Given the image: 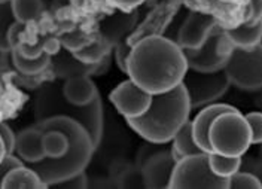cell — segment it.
<instances>
[{"instance_id": "20", "label": "cell", "mask_w": 262, "mask_h": 189, "mask_svg": "<svg viewBox=\"0 0 262 189\" xmlns=\"http://www.w3.org/2000/svg\"><path fill=\"white\" fill-rule=\"evenodd\" d=\"M171 142H173L171 152H173V155H174L176 159L203 152L195 143L194 134H192V122H189V121L176 133V136L173 137Z\"/></svg>"}, {"instance_id": "7", "label": "cell", "mask_w": 262, "mask_h": 189, "mask_svg": "<svg viewBox=\"0 0 262 189\" xmlns=\"http://www.w3.org/2000/svg\"><path fill=\"white\" fill-rule=\"evenodd\" d=\"M182 83L189 97L191 109L212 104L222 98L231 87L225 69L217 72H198L188 67Z\"/></svg>"}, {"instance_id": "36", "label": "cell", "mask_w": 262, "mask_h": 189, "mask_svg": "<svg viewBox=\"0 0 262 189\" xmlns=\"http://www.w3.org/2000/svg\"><path fill=\"white\" fill-rule=\"evenodd\" d=\"M6 155H8V152H6V148H5V144H3L2 139H0V161L6 157Z\"/></svg>"}, {"instance_id": "13", "label": "cell", "mask_w": 262, "mask_h": 189, "mask_svg": "<svg viewBox=\"0 0 262 189\" xmlns=\"http://www.w3.org/2000/svg\"><path fill=\"white\" fill-rule=\"evenodd\" d=\"M51 63L54 67V72L58 78L69 79L73 76H90V75H96L100 73L98 64H88L81 61L79 58L75 57L73 52L67 51V49H60L54 57H51Z\"/></svg>"}, {"instance_id": "16", "label": "cell", "mask_w": 262, "mask_h": 189, "mask_svg": "<svg viewBox=\"0 0 262 189\" xmlns=\"http://www.w3.org/2000/svg\"><path fill=\"white\" fill-rule=\"evenodd\" d=\"M43 131L39 128L32 127L27 130H23L16 136L15 152L19 159H23L26 164H34L42 159H45V151H43Z\"/></svg>"}, {"instance_id": "5", "label": "cell", "mask_w": 262, "mask_h": 189, "mask_svg": "<svg viewBox=\"0 0 262 189\" xmlns=\"http://www.w3.org/2000/svg\"><path fill=\"white\" fill-rule=\"evenodd\" d=\"M212 152L227 157H243L252 144L249 122L238 109L225 112L214 118L209 130Z\"/></svg>"}, {"instance_id": "37", "label": "cell", "mask_w": 262, "mask_h": 189, "mask_svg": "<svg viewBox=\"0 0 262 189\" xmlns=\"http://www.w3.org/2000/svg\"><path fill=\"white\" fill-rule=\"evenodd\" d=\"M221 2H227V3H235V2H238V0H221Z\"/></svg>"}, {"instance_id": "18", "label": "cell", "mask_w": 262, "mask_h": 189, "mask_svg": "<svg viewBox=\"0 0 262 189\" xmlns=\"http://www.w3.org/2000/svg\"><path fill=\"white\" fill-rule=\"evenodd\" d=\"M232 45L243 49H250L262 42V18L256 23H243L234 29L225 30Z\"/></svg>"}, {"instance_id": "14", "label": "cell", "mask_w": 262, "mask_h": 189, "mask_svg": "<svg viewBox=\"0 0 262 189\" xmlns=\"http://www.w3.org/2000/svg\"><path fill=\"white\" fill-rule=\"evenodd\" d=\"M231 111H237V109L229 104H207L196 115L195 119L192 121V134H194V139H195L198 148L203 152L212 154V146L209 142V130H210V125L214 121V118L219 116L221 113Z\"/></svg>"}, {"instance_id": "30", "label": "cell", "mask_w": 262, "mask_h": 189, "mask_svg": "<svg viewBox=\"0 0 262 189\" xmlns=\"http://www.w3.org/2000/svg\"><path fill=\"white\" fill-rule=\"evenodd\" d=\"M246 119L249 122L252 131V144H261L262 143V112H250L246 115Z\"/></svg>"}, {"instance_id": "6", "label": "cell", "mask_w": 262, "mask_h": 189, "mask_svg": "<svg viewBox=\"0 0 262 189\" xmlns=\"http://www.w3.org/2000/svg\"><path fill=\"white\" fill-rule=\"evenodd\" d=\"M170 188L229 189V179L219 177L213 173L209 162V154L200 152L178 159L171 176Z\"/></svg>"}, {"instance_id": "19", "label": "cell", "mask_w": 262, "mask_h": 189, "mask_svg": "<svg viewBox=\"0 0 262 189\" xmlns=\"http://www.w3.org/2000/svg\"><path fill=\"white\" fill-rule=\"evenodd\" d=\"M3 189H42L47 185L30 165L23 164L12 169L3 180Z\"/></svg>"}, {"instance_id": "22", "label": "cell", "mask_w": 262, "mask_h": 189, "mask_svg": "<svg viewBox=\"0 0 262 189\" xmlns=\"http://www.w3.org/2000/svg\"><path fill=\"white\" fill-rule=\"evenodd\" d=\"M112 48L114 47L107 40L98 37L97 40H93L90 45H86L85 48H82V49L73 52V54H75L76 58H79L83 63L98 64L106 60V57H107V54L111 52Z\"/></svg>"}, {"instance_id": "15", "label": "cell", "mask_w": 262, "mask_h": 189, "mask_svg": "<svg viewBox=\"0 0 262 189\" xmlns=\"http://www.w3.org/2000/svg\"><path fill=\"white\" fill-rule=\"evenodd\" d=\"M137 18H139V14L136 11L107 16L100 24V33L98 34L101 39L107 40L112 47H115L122 39L130 37L133 29L137 24Z\"/></svg>"}, {"instance_id": "1", "label": "cell", "mask_w": 262, "mask_h": 189, "mask_svg": "<svg viewBox=\"0 0 262 189\" xmlns=\"http://www.w3.org/2000/svg\"><path fill=\"white\" fill-rule=\"evenodd\" d=\"M188 70L183 49L161 34L147 36L131 47L125 73L140 88L160 94L178 87Z\"/></svg>"}, {"instance_id": "12", "label": "cell", "mask_w": 262, "mask_h": 189, "mask_svg": "<svg viewBox=\"0 0 262 189\" xmlns=\"http://www.w3.org/2000/svg\"><path fill=\"white\" fill-rule=\"evenodd\" d=\"M222 29L216 26L207 40L196 49H183L188 67L198 72H217L225 69L228 58H224L217 52V40Z\"/></svg>"}, {"instance_id": "26", "label": "cell", "mask_w": 262, "mask_h": 189, "mask_svg": "<svg viewBox=\"0 0 262 189\" xmlns=\"http://www.w3.org/2000/svg\"><path fill=\"white\" fill-rule=\"evenodd\" d=\"M171 15H173V8H171V6H163V8L157 9V12H154L152 15L147 18L146 23L143 24V29L139 30V32H136L134 36H137V39L134 40V44H136L137 40L143 39V37L158 34L157 30L161 29Z\"/></svg>"}, {"instance_id": "8", "label": "cell", "mask_w": 262, "mask_h": 189, "mask_svg": "<svg viewBox=\"0 0 262 189\" xmlns=\"http://www.w3.org/2000/svg\"><path fill=\"white\" fill-rule=\"evenodd\" d=\"M231 85L256 91L262 88V42L250 49L234 47L225 66Z\"/></svg>"}, {"instance_id": "3", "label": "cell", "mask_w": 262, "mask_h": 189, "mask_svg": "<svg viewBox=\"0 0 262 189\" xmlns=\"http://www.w3.org/2000/svg\"><path fill=\"white\" fill-rule=\"evenodd\" d=\"M191 103L180 82L170 91L152 95L150 106L142 116L127 119L134 133L152 144L173 140L176 133L189 121Z\"/></svg>"}, {"instance_id": "2", "label": "cell", "mask_w": 262, "mask_h": 189, "mask_svg": "<svg viewBox=\"0 0 262 189\" xmlns=\"http://www.w3.org/2000/svg\"><path fill=\"white\" fill-rule=\"evenodd\" d=\"M34 127L40 131L60 130L69 137V149L63 157L45 158L39 162L27 164L40 176L47 188H52L54 185L66 179L85 172L96 151L93 137L85 127L78 121L66 116H54L42 122H37Z\"/></svg>"}, {"instance_id": "11", "label": "cell", "mask_w": 262, "mask_h": 189, "mask_svg": "<svg viewBox=\"0 0 262 189\" xmlns=\"http://www.w3.org/2000/svg\"><path fill=\"white\" fill-rule=\"evenodd\" d=\"M217 19L210 14L192 11L189 12L180 26L178 33V44L182 49H196L200 48L216 29Z\"/></svg>"}, {"instance_id": "33", "label": "cell", "mask_w": 262, "mask_h": 189, "mask_svg": "<svg viewBox=\"0 0 262 189\" xmlns=\"http://www.w3.org/2000/svg\"><path fill=\"white\" fill-rule=\"evenodd\" d=\"M88 186V179L85 176V172L83 173L76 174L70 179H66L63 182L54 185L52 188H75V189H83Z\"/></svg>"}, {"instance_id": "38", "label": "cell", "mask_w": 262, "mask_h": 189, "mask_svg": "<svg viewBox=\"0 0 262 189\" xmlns=\"http://www.w3.org/2000/svg\"><path fill=\"white\" fill-rule=\"evenodd\" d=\"M6 2H11V0H0V3H6Z\"/></svg>"}, {"instance_id": "27", "label": "cell", "mask_w": 262, "mask_h": 189, "mask_svg": "<svg viewBox=\"0 0 262 189\" xmlns=\"http://www.w3.org/2000/svg\"><path fill=\"white\" fill-rule=\"evenodd\" d=\"M15 15L12 11L11 2L0 3V52L11 51V45L8 40V32L9 27L15 23Z\"/></svg>"}, {"instance_id": "24", "label": "cell", "mask_w": 262, "mask_h": 189, "mask_svg": "<svg viewBox=\"0 0 262 189\" xmlns=\"http://www.w3.org/2000/svg\"><path fill=\"white\" fill-rule=\"evenodd\" d=\"M43 151L47 158H60L69 149V137L60 130L43 131Z\"/></svg>"}, {"instance_id": "4", "label": "cell", "mask_w": 262, "mask_h": 189, "mask_svg": "<svg viewBox=\"0 0 262 189\" xmlns=\"http://www.w3.org/2000/svg\"><path fill=\"white\" fill-rule=\"evenodd\" d=\"M33 109H34L36 124L49 118H54V116L72 118L88 130L96 148L101 142L103 104H101L100 97L90 104L78 106V104L70 103L66 98L63 93V83L60 80H49L39 88L37 94L34 97Z\"/></svg>"}, {"instance_id": "35", "label": "cell", "mask_w": 262, "mask_h": 189, "mask_svg": "<svg viewBox=\"0 0 262 189\" xmlns=\"http://www.w3.org/2000/svg\"><path fill=\"white\" fill-rule=\"evenodd\" d=\"M114 2L116 5L122 6V8H133V6L139 5L140 2H143V0H114Z\"/></svg>"}, {"instance_id": "32", "label": "cell", "mask_w": 262, "mask_h": 189, "mask_svg": "<svg viewBox=\"0 0 262 189\" xmlns=\"http://www.w3.org/2000/svg\"><path fill=\"white\" fill-rule=\"evenodd\" d=\"M0 139L6 148V152L8 154H14L15 152V142L16 136L14 134V131L11 130V127L0 122Z\"/></svg>"}, {"instance_id": "39", "label": "cell", "mask_w": 262, "mask_h": 189, "mask_svg": "<svg viewBox=\"0 0 262 189\" xmlns=\"http://www.w3.org/2000/svg\"><path fill=\"white\" fill-rule=\"evenodd\" d=\"M2 90H3V87H2V82H0V95H2Z\"/></svg>"}, {"instance_id": "23", "label": "cell", "mask_w": 262, "mask_h": 189, "mask_svg": "<svg viewBox=\"0 0 262 189\" xmlns=\"http://www.w3.org/2000/svg\"><path fill=\"white\" fill-rule=\"evenodd\" d=\"M209 162L213 173L219 177L229 179L234 173H237L242 169V157H227L222 154L212 152L209 154Z\"/></svg>"}, {"instance_id": "34", "label": "cell", "mask_w": 262, "mask_h": 189, "mask_svg": "<svg viewBox=\"0 0 262 189\" xmlns=\"http://www.w3.org/2000/svg\"><path fill=\"white\" fill-rule=\"evenodd\" d=\"M26 30V24L24 23H19V21H15L11 27H9V32H8V40H9V45H11V49L12 48H16L19 44H21V34Z\"/></svg>"}, {"instance_id": "17", "label": "cell", "mask_w": 262, "mask_h": 189, "mask_svg": "<svg viewBox=\"0 0 262 189\" xmlns=\"http://www.w3.org/2000/svg\"><path fill=\"white\" fill-rule=\"evenodd\" d=\"M63 93L70 103L78 106L90 104L100 97L97 87L88 76H73L66 79L63 83Z\"/></svg>"}, {"instance_id": "29", "label": "cell", "mask_w": 262, "mask_h": 189, "mask_svg": "<svg viewBox=\"0 0 262 189\" xmlns=\"http://www.w3.org/2000/svg\"><path fill=\"white\" fill-rule=\"evenodd\" d=\"M93 42L91 37H88L86 33L81 32V30H76V32L67 33L63 36V45L67 51L70 52H76L82 48H85L86 45H90Z\"/></svg>"}, {"instance_id": "31", "label": "cell", "mask_w": 262, "mask_h": 189, "mask_svg": "<svg viewBox=\"0 0 262 189\" xmlns=\"http://www.w3.org/2000/svg\"><path fill=\"white\" fill-rule=\"evenodd\" d=\"M23 164H24L23 159L14 157V154H8L0 161V188L3 186V180H5L6 174L9 173L12 169H15L18 165H23Z\"/></svg>"}, {"instance_id": "10", "label": "cell", "mask_w": 262, "mask_h": 189, "mask_svg": "<svg viewBox=\"0 0 262 189\" xmlns=\"http://www.w3.org/2000/svg\"><path fill=\"white\" fill-rule=\"evenodd\" d=\"M178 159L170 151H157L145 158L140 165V173L145 183V188L165 189L170 188L173 170Z\"/></svg>"}, {"instance_id": "25", "label": "cell", "mask_w": 262, "mask_h": 189, "mask_svg": "<svg viewBox=\"0 0 262 189\" xmlns=\"http://www.w3.org/2000/svg\"><path fill=\"white\" fill-rule=\"evenodd\" d=\"M16 21L29 24L36 21L42 14V0H11Z\"/></svg>"}, {"instance_id": "28", "label": "cell", "mask_w": 262, "mask_h": 189, "mask_svg": "<svg viewBox=\"0 0 262 189\" xmlns=\"http://www.w3.org/2000/svg\"><path fill=\"white\" fill-rule=\"evenodd\" d=\"M231 189H261L262 182L256 174L250 172H237L229 177Z\"/></svg>"}, {"instance_id": "21", "label": "cell", "mask_w": 262, "mask_h": 189, "mask_svg": "<svg viewBox=\"0 0 262 189\" xmlns=\"http://www.w3.org/2000/svg\"><path fill=\"white\" fill-rule=\"evenodd\" d=\"M11 52H12V63L15 66L16 70L27 76H34V75L42 73L51 64V57H52L48 52H43L42 55H39L36 58H26L19 54V51L16 48L11 49Z\"/></svg>"}, {"instance_id": "9", "label": "cell", "mask_w": 262, "mask_h": 189, "mask_svg": "<svg viewBox=\"0 0 262 189\" xmlns=\"http://www.w3.org/2000/svg\"><path fill=\"white\" fill-rule=\"evenodd\" d=\"M111 101L115 109L125 119L142 116L149 109L152 94L140 88L131 79L119 83L111 93Z\"/></svg>"}]
</instances>
